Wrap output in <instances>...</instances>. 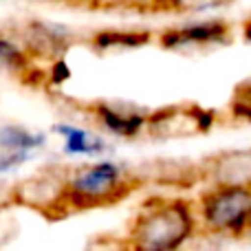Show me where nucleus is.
Wrapping results in <instances>:
<instances>
[{
	"mask_svg": "<svg viewBox=\"0 0 251 251\" xmlns=\"http://www.w3.org/2000/svg\"><path fill=\"white\" fill-rule=\"evenodd\" d=\"M199 229L194 201L178 196H150L126 225L122 247L146 251H172L187 245Z\"/></svg>",
	"mask_w": 251,
	"mask_h": 251,
	"instance_id": "1",
	"label": "nucleus"
},
{
	"mask_svg": "<svg viewBox=\"0 0 251 251\" xmlns=\"http://www.w3.org/2000/svg\"><path fill=\"white\" fill-rule=\"evenodd\" d=\"M143 185L137 170L124 168L113 161H100L73 168L69 181L71 212H93L119 205Z\"/></svg>",
	"mask_w": 251,
	"mask_h": 251,
	"instance_id": "2",
	"label": "nucleus"
},
{
	"mask_svg": "<svg viewBox=\"0 0 251 251\" xmlns=\"http://www.w3.org/2000/svg\"><path fill=\"white\" fill-rule=\"evenodd\" d=\"M199 229L205 236L238 238L251 229V187L207 185L194 201Z\"/></svg>",
	"mask_w": 251,
	"mask_h": 251,
	"instance_id": "3",
	"label": "nucleus"
},
{
	"mask_svg": "<svg viewBox=\"0 0 251 251\" xmlns=\"http://www.w3.org/2000/svg\"><path fill=\"white\" fill-rule=\"evenodd\" d=\"M71 172H73L71 165L49 163L13 183L9 190V199L16 203V207L31 209L47 221L69 218L73 216L69 205Z\"/></svg>",
	"mask_w": 251,
	"mask_h": 251,
	"instance_id": "4",
	"label": "nucleus"
},
{
	"mask_svg": "<svg viewBox=\"0 0 251 251\" xmlns=\"http://www.w3.org/2000/svg\"><path fill=\"white\" fill-rule=\"evenodd\" d=\"M218 115L212 108H203L199 104H172L163 108L150 110L146 124V134L154 141L170 139H190L199 134H207L216 126Z\"/></svg>",
	"mask_w": 251,
	"mask_h": 251,
	"instance_id": "5",
	"label": "nucleus"
},
{
	"mask_svg": "<svg viewBox=\"0 0 251 251\" xmlns=\"http://www.w3.org/2000/svg\"><path fill=\"white\" fill-rule=\"evenodd\" d=\"M234 40V26L227 20H199L187 25L168 26L156 33L159 47L168 51H201V49H218Z\"/></svg>",
	"mask_w": 251,
	"mask_h": 251,
	"instance_id": "6",
	"label": "nucleus"
},
{
	"mask_svg": "<svg viewBox=\"0 0 251 251\" xmlns=\"http://www.w3.org/2000/svg\"><path fill=\"white\" fill-rule=\"evenodd\" d=\"M201 168L207 185L251 187V146L212 152L201 159Z\"/></svg>",
	"mask_w": 251,
	"mask_h": 251,
	"instance_id": "7",
	"label": "nucleus"
},
{
	"mask_svg": "<svg viewBox=\"0 0 251 251\" xmlns=\"http://www.w3.org/2000/svg\"><path fill=\"white\" fill-rule=\"evenodd\" d=\"M86 115L93 117V122L100 128L122 139H134L146 132L150 110L124 101H93L86 104Z\"/></svg>",
	"mask_w": 251,
	"mask_h": 251,
	"instance_id": "8",
	"label": "nucleus"
},
{
	"mask_svg": "<svg viewBox=\"0 0 251 251\" xmlns=\"http://www.w3.org/2000/svg\"><path fill=\"white\" fill-rule=\"evenodd\" d=\"M71 40L73 35L69 29L40 20L29 22L20 33V42L25 44V49L33 60H62V55L71 47Z\"/></svg>",
	"mask_w": 251,
	"mask_h": 251,
	"instance_id": "9",
	"label": "nucleus"
},
{
	"mask_svg": "<svg viewBox=\"0 0 251 251\" xmlns=\"http://www.w3.org/2000/svg\"><path fill=\"white\" fill-rule=\"evenodd\" d=\"M137 174L143 178V183L154 181L172 187H194L196 183H203L201 161H187V159L148 161L146 165H141L137 170Z\"/></svg>",
	"mask_w": 251,
	"mask_h": 251,
	"instance_id": "10",
	"label": "nucleus"
},
{
	"mask_svg": "<svg viewBox=\"0 0 251 251\" xmlns=\"http://www.w3.org/2000/svg\"><path fill=\"white\" fill-rule=\"evenodd\" d=\"M156 40L152 31H137V29H104L95 31L88 38L93 51L110 53V51H126V49H139Z\"/></svg>",
	"mask_w": 251,
	"mask_h": 251,
	"instance_id": "11",
	"label": "nucleus"
},
{
	"mask_svg": "<svg viewBox=\"0 0 251 251\" xmlns=\"http://www.w3.org/2000/svg\"><path fill=\"white\" fill-rule=\"evenodd\" d=\"M236 0H137L132 9H146L152 13H176V16H199L225 9Z\"/></svg>",
	"mask_w": 251,
	"mask_h": 251,
	"instance_id": "12",
	"label": "nucleus"
},
{
	"mask_svg": "<svg viewBox=\"0 0 251 251\" xmlns=\"http://www.w3.org/2000/svg\"><path fill=\"white\" fill-rule=\"evenodd\" d=\"M55 132L62 134L64 139V150L69 154H79V156H97L104 154L108 150V143L100 137V134L91 132L86 128H75L69 124L55 126Z\"/></svg>",
	"mask_w": 251,
	"mask_h": 251,
	"instance_id": "13",
	"label": "nucleus"
},
{
	"mask_svg": "<svg viewBox=\"0 0 251 251\" xmlns=\"http://www.w3.org/2000/svg\"><path fill=\"white\" fill-rule=\"evenodd\" d=\"M29 71H33V57L29 55V51L25 49V44L20 40L0 35V73L7 75H26Z\"/></svg>",
	"mask_w": 251,
	"mask_h": 251,
	"instance_id": "14",
	"label": "nucleus"
},
{
	"mask_svg": "<svg viewBox=\"0 0 251 251\" xmlns=\"http://www.w3.org/2000/svg\"><path fill=\"white\" fill-rule=\"evenodd\" d=\"M44 143L42 134H35L25 130L22 126H2L0 128V150L2 152H22L40 148Z\"/></svg>",
	"mask_w": 251,
	"mask_h": 251,
	"instance_id": "15",
	"label": "nucleus"
},
{
	"mask_svg": "<svg viewBox=\"0 0 251 251\" xmlns=\"http://www.w3.org/2000/svg\"><path fill=\"white\" fill-rule=\"evenodd\" d=\"M227 119L234 124H251V77L236 84L227 104Z\"/></svg>",
	"mask_w": 251,
	"mask_h": 251,
	"instance_id": "16",
	"label": "nucleus"
},
{
	"mask_svg": "<svg viewBox=\"0 0 251 251\" xmlns=\"http://www.w3.org/2000/svg\"><path fill=\"white\" fill-rule=\"evenodd\" d=\"M13 207H16V203L9 196L4 201H0V247L11 243L18 236V229H20L18 218L13 216Z\"/></svg>",
	"mask_w": 251,
	"mask_h": 251,
	"instance_id": "17",
	"label": "nucleus"
},
{
	"mask_svg": "<svg viewBox=\"0 0 251 251\" xmlns=\"http://www.w3.org/2000/svg\"><path fill=\"white\" fill-rule=\"evenodd\" d=\"M25 159H26V154H22V152H4V154L0 156V174L16 168V165Z\"/></svg>",
	"mask_w": 251,
	"mask_h": 251,
	"instance_id": "18",
	"label": "nucleus"
},
{
	"mask_svg": "<svg viewBox=\"0 0 251 251\" xmlns=\"http://www.w3.org/2000/svg\"><path fill=\"white\" fill-rule=\"evenodd\" d=\"M243 40H245V42H249V44H251V16L243 22Z\"/></svg>",
	"mask_w": 251,
	"mask_h": 251,
	"instance_id": "19",
	"label": "nucleus"
},
{
	"mask_svg": "<svg viewBox=\"0 0 251 251\" xmlns=\"http://www.w3.org/2000/svg\"><path fill=\"white\" fill-rule=\"evenodd\" d=\"M249 236H251V229H249Z\"/></svg>",
	"mask_w": 251,
	"mask_h": 251,
	"instance_id": "20",
	"label": "nucleus"
}]
</instances>
